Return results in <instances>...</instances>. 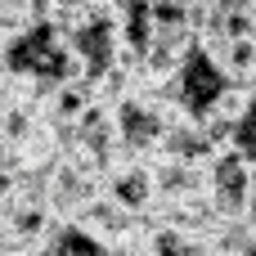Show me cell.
<instances>
[{
    "label": "cell",
    "instance_id": "obj_1",
    "mask_svg": "<svg viewBox=\"0 0 256 256\" xmlns=\"http://www.w3.org/2000/svg\"><path fill=\"white\" fill-rule=\"evenodd\" d=\"M230 86H234V76L225 72V63H220L207 45H194V50L184 54V63L176 68V76L166 81L171 104H176L189 122L216 117L220 104H225V94H230Z\"/></svg>",
    "mask_w": 256,
    "mask_h": 256
},
{
    "label": "cell",
    "instance_id": "obj_2",
    "mask_svg": "<svg viewBox=\"0 0 256 256\" xmlns=\"http://www.w3.org/2000/svg\"><path fill=\"white\" fill-rule=\"evenodd\" d=\"M252 194H256V162L248 153H238L234 144L216 148V158L207 162V198H212V212L220 220H243Z\"/></svg>",
    "mask_w": 256,
    "mask_h": 256
},
{
    "label": "cell",
    "instance_id": "obj_3",
    "mask_svg": "<svg viewBox=\"0 0 256 256\" xmlns=\"http://www.w3.org/2000/svg\"><path fill=\"white\" fill-rule=\"evenodd\" d=\"M104 194H108L117 207H126L130 216H148V212H153V202H158L153 166H148V162H135V158L112 162V166H108V176H104Z\"/></svg>",
    "mask_w": 256,
    "mask_h": 256
},
{
    "label": "cell",
    "instance_id": "obj_4",
    "mask_svg": "<svg viewBox=\"0 0 256 256\" xmlns=\"http://www.w3.org/2000/svg\"><path fill=\"white\" fill-rule=\"evenodd\" d=\"M45 256H112V243L86 220H54L45 234Z\"/></svg>",
    "mask_w": 256,
    "mask_h": 256
}]
</instances>
